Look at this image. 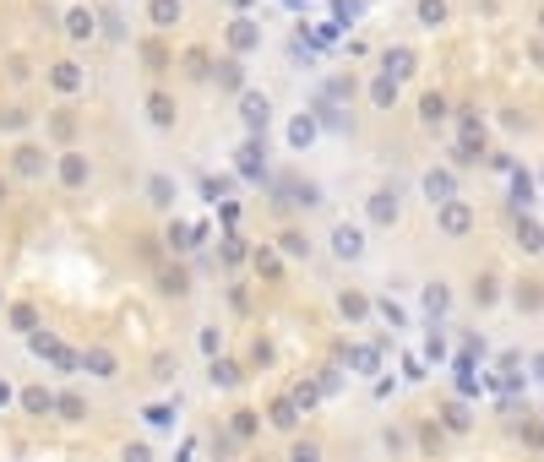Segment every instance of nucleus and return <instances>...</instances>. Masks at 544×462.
Listing matches in <instances>:
<instances>
[{"label": "nucleus", "mask_w": 544, "mask_h": 462, "mask_svg": "<svg viewBox=\"0 0 544 462\" xmlns=\"http://www.w3.org/2000/svg\"><path fill=\"white\" fill-rule=\"evenodd\" d=\"M289 71L305 66L272 0H115L109 93L147 153L250 142Z\"/></svg>", "instance_id": "1"}, {"label": "nucleus", "mask_w": 544, "mask_h": 462, "mask_svg": "<svg viewBox=\"0 0 544 462\" xmlns=\"http://www.w3.org/2000/svg\"><path fill=\"white\" fill-rule=\"evenodd\" d=\"M115 0H0V136L33 131L109 82Z\"/></svg>", "instance_id": "2"}]
</instances>
